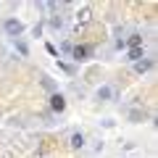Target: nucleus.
I'll use <instances>...</instances> for the list:
<instances>
[{"label": "nucleus", "instance_id": "obj_1", "mask_svg": "<svg viewBox=\"0 0 158 158\" xmlns=\"http://www.w3.org/2000/svg\"><path fill=\"white\" fill-rule=\"evenodd\" d=\"M3 29H6V34H8V37H13V40H16V37H21L24 24H21V21H16V19H8V21L3 24Z\"/></svg>", "mask_w": 158, "mask_h": 158}, {"label": "nucleus", "instance_id": "obj_2", "mask_svg": "<svg viewBox=\"0 0 158 158\" xmlns=\"http://www.w3.org/2000/svg\"><path fill=\"white\" fill-rule=\"evenodd\" d=\"M90 53H92V48H87V45H77V48H71V58H74V61H85Z\"/></svg>", "mask_w": 158, "mask_h": 158}, {"label": "nucleus", "instance_id": "obj_3", "mask_svg": "<svg viewBox=\"0 0 158 158\" xmlns=\"http://www.w3.org/2000/svg\"><path fill=\"white\" fill-rule=\"evenodd\" d=\"M50 108L61 113L63 108H66V100H63V95H58V92H56V95H50Z\"/></svg>", "mask_w": 158, "mask_h": 158}, {"label": "nucleus", "instance_id": "obj_4", "mask_svg": "<svg viewBox=\"0 0 158 158\" xmlns=\"http://www.w3.org/2000/svg\"><path fill=\"white\" fill-rule=\"evenodd\" d=\"M95 95H98V100H111V98H113V90H111L108 85H103V87H98Z\"/></svg>", "mask_w": 158, "mask_h": 158}, {"label": "nucleus", "instance_id": "obj_5", "mask_svg": "<svg viewBox=\"0 0 158 158\" xmlns=\"http://www.w3.org/2000/svg\"><path fill=\"white\" fill-rule=\"evenodd\" d=\"M150 69H153V61H150V58H145V61H137V63H135V71H137V74H145V71H150Z\"/></svg>", "mask_w": 158, "mask_h": 158}, {"label": "nucleus", "instance_id": "obj_6", "mask_svg": "<svg viewBox=\"0 0 158 158\" xmlns=\"http://www.w3.org/2000/svg\"><path fill=\"white\" fill-rule=\"evenodd\" d=\"M129 48H142V34H129Z\"/></svg>", "mask_w": 158, "mask_h": 158}, {"label": "nucleus", "instance_id": "obj_7", "mask_svg": "<svg viewBox=\"0 0 158 158\" xmlns=\"http://www.w3.org/2000/svg\"><path fill=\"white\" fill-rule=\"evenodd\" d=\"M140 58H142V48H129V61H140Z\"/></svg>", "mask_w": 158, "mask_h": 158}, {"label": "nucleus", "instance_id": "obj_8", "mask_svg": "<svg viewBox=\"0 0 158 158\" xmlns=\"http://www.w3.org/2000/svg\"><path fill=\"white\" fill-rule=\"evenodd\" d=\"M90 16H92V13H90V8H85V11H82V13L77 16V24H87V21H90Z\"/></svg>", "mask_w": 158, "mask_h": 158}, {"label": "nucleus", "instance_id": "obj_9", "mask_svg": "<svg viewBox=\"0 0 158 158\" xmlns=\"http://www.w3.org/2000/svg\"><path fill=\"white\" fill-rule=\"evenodd\" d=\"M82 145H85V137L79 135V132H77V135H71V148H82Z\"/></svg>", "mask_w": 158, "mask_h": 158}, {"label": "nucleus", "instance_id": "obj_10", "mask_svg": "<svg viewBox=\"0 0 158 158\" xmlns=\"http://www.w3.org/2000/svg\"><path fill=\"white\" fill-rule=\"evenodd\" d=\"M16 50H19V53H21V56H27V53H29V50H27V45H24L21 40H16Z\"/></svg>", "mask_w": 158, "mask_h": 158}]
</instances>
